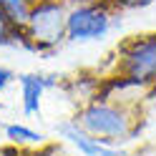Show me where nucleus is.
<instances>
[{
  "instance_id": "nucleus-1",
  "label": "nucleus",
  "mask_w": 156,
  "mask_h": 156,
  "mask_svg": "<svg viewBox=\"0 0 156 156\" xmlns=\"http://www.w3.org/2000/svg\"><path fill=\"white\" fill-rule=\"evenodd\" d=\"M139 108L126 98L116 96H93L81 108L76 111L73 119L83 126L88 133L101 139L108 146H121L131 141L141 129Z\"/></svg>"
},
{
  "instance_id": "nucleus-2",
  "label": "nucleus",
  "mask_w": 156,
  "mask_h": 156,
  "mask_svg": "<svg viewBox=\"0 0 156 156\" xmlns=\"http://www.w3.org/2000/svg\"><path fill=\"white\" fill-rule=\"evenodd\" d=\"M154 83H156V33L133 35L119 48L116 76L111 86L149 93Z\"/></svg>"
},
{
  "instance_id": "nucleus-3",
  "label": "nucleus",
  "mask_w": 156,
  "mask_h": 156,
  "mask_svg": "<svg viewBox=\"0 0 156 156\" xmlns=\"http://www.w3.org/2000/svg\"><path fill=\"white\" fill-rule=\"evenodd\" d=\"M68 5L63 0H35L23 25V45L30 51H53L66 41Z\"/></svg>"
},
{
  "instance_id": "nucleus-4",
  "label": "nucleus",
  "mask_w": 156,
  "mask_h": 156,
  "mask_svg": "<svg viewBox=\"0 0 156 156\" xmlns=\"http://www.w3.org/2000/svg\"><path fill=\"white\" fill-rule=\"evenodd\" d=\"M113 28V8L106 0H83L68 8L66 41L71 43H96L103 41Z\"/></svg>"
},
{
  "instance_id": "nucleus-5",
  "label": "nucleus",
  "mask_w": 156,
  "mask_h": 156,
  "mask_svg": "<svg viewBox=\"0 0 156 156\" xmlns=\"http://www.w3.org/2000/svg\"><path fill=\"white\" fill-rule=\"evenodd\" d=\"M15 83L20 86V108L28 119H41L43 113V98L48 88H53L55 81L51 76H43V73H20L15 78Z\"/></svg>"
},
{
  "instance_id": "nucleus-6",
  "label": "nucleus",
  "mask_w": 156,
  "mask_h": 156,
  "mask_svg": "<svg viewBox=\"0 0 156 156\" xmlns=\"http://www.w3.org/2000/svg\"><path fill=\"white\" fill-rule=\"evenodd\" d=\"M3 136H5V141L15 146V149H28V151H33V149H41V146H45V136L41 131H35L30 129L28 123H20V121H13V123H5L3 126Z\"/></svg>"
},
{
  "instance_id": "nucleus-7",
  "label": "nucleus",
  "mask_w": 156,
  "mask_h": 156,
  "mask_svg": "<svg viewBox=\"0 0 156 156\" xmlns=\"http://www.w3.org/2000/svg\"><path fill=\"white\" fill-rule=\"evenodd\" d=\"M33 5H35V0H0V10L5 13V18L20 33H23V25L28 20V15H30V8Z\"/></svg>"
},
{
  "instance_id": "nucleus-8",
  "label": "nucleus",
  "mask_w": 156,
  "mask_h": 156,
  "mask_svg": "<svg viewBox=\"0 0 156 156\" xmlns=\"http://www.w3.org/2000/svg\"><path fill=\"white\" fill-rule=\"evenodd\" d=\"M13 45H23V33L0 10V48H13Z\"/></svg>"
},
{
  "instance_id": "nucleus-9",
  "label": "nucleus",
  "mask_w": 156,
  "mask_h": 156,
  "mask_svg": "<svg viewBox=\"0 0 156 156\" xmlns=\"http://www.w3.org/2000/svg\"><path fill=\"white\" fill-rule=\"evenodd\" d=\"M113 10L119 8V10H133V8H144V5H151L156 0H106Z\"/></svg>"
},
{
  "instance_id": "nucleus-10",
  "label": "nucleus",
  "mask_w": 156,
  "mask_h": 156,
  "mask_svg": "<svg viewBox=\"0 0 156 156\" xmlns=\"http://www.w3.org/2000/svg\"><path fill=\"white\" fill-rule=\"evenodd\" d=\"M15 73L10 71V68H5V66H0V93H5L8 88H10V86L15 83Z\"/></svg>"
},
{
  "instance_id": "nucleus-11",
  "label": "nucleus",
  "mask_w": 156,
  "mask_h": 156,
  "mask_svg": "<svg viewBox=\"0 0 156 156\" xmlns=\"http://www.w3.org/2000/svg\"><path fill=\"white\" fill-rule=\"evenodd\" d=\"M28 156H66V154L58 149L55 144H45V146H41V149H33Z\"/></svg>"
},
{
  "instance_id": "nucleus-12",
  "label": "nucleus",
  "mask_w": 156,
  "mask_h": 156,
  "mask_svg": "<svg viewBox=\"0 0 156 156\" xmlns=\"http://www.w3.org/2000/svg\"><path fill=\"white\" fill-rule=\"evenodd\" d=\"M146 96H149V98H151V101H156V83H154V86H151V88H149V93H146Z\"/></svg>"
},
{
  "instance_id": "nucleus-13",
  "label": "nucleus",
  "mask_w": 156,
  "mask_h": 156,
  "mask_svg": "<svg viewBox=\"0 0 156 156\" xmlns=\"http://www.w3.org/2000/svg\"><path fill=\"white\" fill-rule=\"evenodd\" d=\"M141 156H156V151H146V154H141Z\"/></svg>"
}]
</instances>
